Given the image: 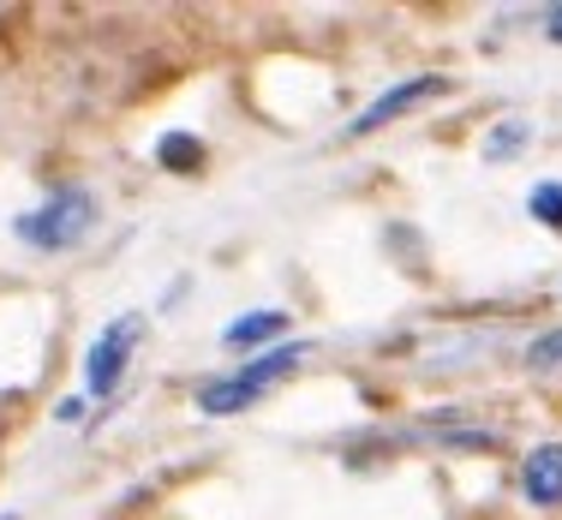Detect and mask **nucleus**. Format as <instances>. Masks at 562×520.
Wrapping results in <instances>:
<instances>
[{"instance_id":"1","label":"nucleus","mask_w":562,"mask_h":520,"mask_svg":"<svg viewBox=\"0 0 562 520\" xmlns=\"http://www.w3.org/2000/svg\"><path fill=\"white\" fill-rule=\"evenodd\" d=\"M97 228V197L85 185H55L31 216H19V239H31L36 251H66Z\"/></svg>"},{"instance_id":"9","label":"nucleus","mask_w":562,"mask_h":520,"mask_svg":"<svg viewBox=\"0 0 562 520\" xmlns=\"http://www.w3.org/2000/svg\"><path fill=\"white\" fill-rule=\"evenodd\" d=\"M156 156H162V168H198V162H204V144L186 138V132H168Z\"/></svg>"},{"instance_id":"4","label":"nucleus","mask_w":562,"mask_h":520,"mask_svg":"<svg viewBox=\"0 0 562 520\" xmlns=\"http://www.w3.org/2000/svg\"><path fill=\"white\" fill-rule=\"evenodd\" d=\"M520 497L532 509H562V443H539L520 461Z\"/></svg>"},{"instance_id":"11","label":"nucleus","mask_w":562,"mask_h":520,"mask_svg":"<svg viewBox=\"0 0 562 520\" xmlns=\"http://www.w3.org/2000/svg\"><path fill=\"white\" fill-rule=\"evenodd\" d=\"M544 31H551V43H562V7L551 12V19H544Z\"/></svg>"},{"instance_id":"6","label":"nucleus","mask_w":562,"mask_h":520,"mask_svg":"<svg viewBox=\"0 0 562 520\" xmlns=\"http://www.w3.org/2000/svg\"><path fill=\"white\" fill-rule=\"evenodd\" d=\"M270 336H288V317L281 312H251V317H234V324L222 329V347H258V341H270Z\"/></svg>"},{"instance_id":"10","label":"nucleus","mask_w":562,"mask_h":520,"mask_svg":"<svg viewBox=\"0 0 562 520\" xmlns=\"http://www.w3.org/2000/svg\"><path fill=\"white\" fill-rule=\"evenodd\" d=\"M527 365L532 371H562V329H544V336L527 347Z\"/></svg>"},{"instance_id":"3","label":"nucleus","mask_w":562,"mask_h":520,"mask_svg":"<svg viewBox=\"0 0 562 520\" xmlns=\"http://www.w3.org/2000/svg\"><path fill=\"white\" fill-rule=\"evenodd\" d=\"M138 336H144V317L126 312V317H114V324L90 341V353H85V389L90 395H114L120 389L132 353H138Z\"/></svg>"},{"instance_id":"2","label":"nucleus","mask_w":562,"mask_h":520,"mask_svg":"<svg viewBox=\"0 0 562 520\" xmlns=\"http://www.w3.org/2000/svg\"><path fill=\"white\" fill-rule=\"evenodd\" d=\"M300 353H305V341H288V347H276V353L251 359L246 371H234V377L210 383V389L198 395V407H204V412H239V407H251L263 389H270V383H281L293 365H300Z\"/></svg>"},{"instance_id":"5","label":"nucleus","mask_w":562,"mask_h":520,"mask_svg":"<svg viewBox=\"0 0 562 520\" xmlns=\"http://www.w3.org/2000/svg\"><path fill=\"white\" fill-rule=\"evenodd\" d=\"M437 90H449V84H443V78H407V84H395V90H390V97H378V102H371V109H366V114H359V120H353V132H359V138H366V132H378V126H390V120H395V114H407V109H419V102H425V97H437Z\"/></svg>"},{"instance_id":"7","label":"nucleus","mask_w":562,"mask_h":520,"mask_svg":"<svg viewBox=\"0 0 562 520\" xmlns=\"http://www.w3.org/2000/svg\"><path fill=\"white\" fill-rule=\"evenodd\" d=\"M527 144H532V120L508 114V120H497V126L485 132V162H515Z\"/></svg>"},{"instance_id":"8","label":"nucleus","mask_w":562,"mask_h":520,"mask_svg":"<svg viewBox=\"0 0 562 520\" xmlns=\"http://www.w3.org/2000/svg\"><path fill=\"white\" fill-rule=\"evenodd\" d=\"M527 210H532V222H544V228H562V180H544V185H532Z\"/></svg>"}]
</instances>
